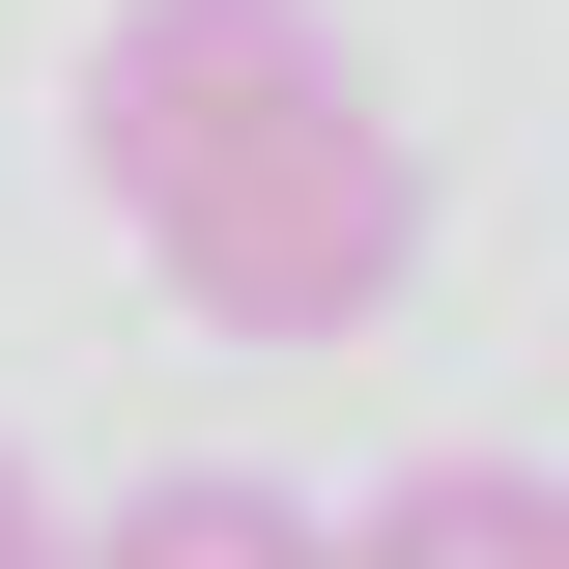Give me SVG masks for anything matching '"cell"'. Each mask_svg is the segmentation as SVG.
<instances>
[{
    "instance_id": "1",
    "label": "cell",
    "mask_w": 569,
    "mask_h": 569,
    "mask_svg": "<svg viewBox=\"0 0 569 569\" xmlns=\"http://www.w3.org/2000/svg\"><path fill=\"white\" fill-rule=\"evenodd\" d=\"M86 200L142 228V284L200 342H370L427 257V142L313 0H114L86 29Z\"/></svg>"
},
{
    "instance_id": "2",
    "label": "cell",
    "mask_w": 569,
    "mask_h": 569,
    "mask_svg": "<svg viewBox=\"0 0 569 569\" xmlns=\"http://www.w3.org/2000/svg\"><path fill=\"white\" fill-rule=\"evenodd\" d=\"M342 541H427V569H569V485H541V456H399Z\"/></svg>"
},
{
    "instance_id": "3",
    "label": "cell",
    "mask_w": 569,
    "mask_h": 569,
    "mask_svg": "<svg viewBox=\"0 0 569 569\" xmlns=\"http://www.w3.org/2000/svg\"><path fill=\"white\" fill-rule=\"evenodd\" d=\"M342 512L313 485H257V456H171V485H114V569H313Z\"/></svg>"
},
{
    "instance_id": "4",
    "label": "cell",
    "mask_w": 569,
    "mask_h": 569,
    "mask_svg": "<svg viewBox=\"0 0 569 569\" xmlns=\"http://www.w3.org/2000/svg\"><path fill=\"white\" fill-rule=\"evenodd\" d=\"M0 569H58V485H29V456H0Z\"/></svg>"
}]
</instances>
